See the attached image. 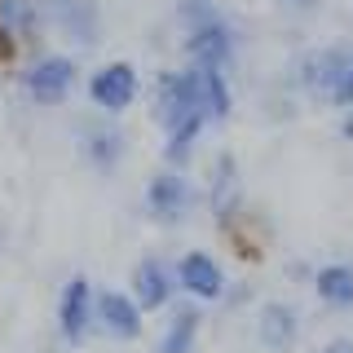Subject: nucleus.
I'll return each mask as SVG.
<instances>
[{
  "label": "nucleus",
  "instance_id": "10",
  "mask_svg": "<svg viewBox=\"0 0 353 353\" xmlns=\"http://www.w3.org/2000/svg\"><path fill=\"white\" fill-rule=\"evenodd\" d=\"M172 274H176V292H181L185 301H199V305H216L221 296H225V287H230L221 261L212 252H203V248L181 252V256L172 261Z\"/></svg>",
  "mask_w": 353,
  "mask_h": 353
},
{
  "label": "nucleus",
  "instance_id": "1",
  "mask_svg": "<svg viewBox=\"0 0 353 353\" xmlns=\"http://www.w3.org/2000/svg\"><path fill=\"white\" fill-rule=\"evenodd\" d=\"M150 115H154V124H159V132H163V141H159L163 163L190 168L203 132L212 128V115H208V106H203V84H199V71L190 62L168 66V71L154 75V84H150Z\"/></svg>",
  "mask_w": 353,
  "mask_h": 353
},
{
  "label": "nucleus",
  "instance_id": "17",
  "mask_svg": "<svg viewBox=\"0 0 353 353\" xmlns=\"http://www.w3.org/2000/svg\"><path fill=\"white\" fill-rule=\"evenodd\" d=\"M199 331H203V305L199 301H172L168 305V323H163L159 349L154 353H194Z\"/></svg>",
  "mask_w": 353,
  "mask_h": 353
},
{
  "label": "nucleus",
  "instance_id": "11",
  "mask_svg": "<svg viewBox=\"0 0 353 353\" xmlns=\"http://www.w3.org/2000/svg\"><path fill=\"white\" fill-rule=\"evenodd\" d=\"M97 327V292L84 274H71L58 292V336L66 345H84Z\"/></svg>",
  "mask_w": 353,
  "mask_h": 353
},
{
  "label": "nucleus",
  "instance_id": "20",
  "mask_svg": "<svg viewBox=\"0 0 353 353\" xmlns=\"http://www.w3.org/2000/svg\"><path fill=\"white\" fill-rule=\"evenodd\" d=\"M5 62H18V53H14V44L5 40V27H0V66Z\"/></svg>",
  "mask_w": 353,
  "mask_h": 353
},
{
  "label": "nucleus",
  "instance_id": "5",
  "mask_svg": "<svg viewBox=\"0 0 353 353\" xmlns=\"http://www.w3.org/2000/svg\"><path fill=\"white\" fill-rule=\"evenodd\" d=\"M199 199L203 194H199V185L190 181V172L163 163L159 172H150L146 190H141V208H146V216L154 221V225L176 230V225H185V221L194 216Z\"/></svg>",
  "mask_w": 353,
  "mask_h": 353
},
{
  "label": "nucleus",
  "instance_id": "18",
  "mask_svg": "<svg viewBox=\"0 0 353 353\" xmlns=\"http://www.w3.org/2000/svg\"><path fill=\"white\" fill-rule=\"evenodd\" d=\"M331 110H349L353 106V58H349V71L340 75V84H336V93H331Z\"/></svg>",
  "mask_w": 353,
  "mask_h": 353
},
{
  "label": "nucleus",
  "instance_id": "12",
  "mask_svg": "<svg viewBox=\"0 0 353 353\" xmlns=\"http://www.w3.org/2000/svg\"><path fill=\"white\" fill-rule=\"evenodd\" d=\"M128 292H132V301L146 309V314H163V309L181 296L176 292V274H172V265L163 256H141L137 265H132Z\"/></svg>",
  "mask_w": 353,
  "mask_h": 353
},
{
  "label": "nucleus",
  "instance_id": "7",
  "mask_svg": "<svg viewBox=\"0 0 353 353\" xmlns=\"http://www.w3.org/2000/svg\"><path fill=\"white\" fill-rule=\"evenodd\" d=\"M141 93H146L141 71H137V62H128V58H106L84 75V97H88V106L102 110V115H128V110L141 102Z\"/></svg>",
  "mask_w": 353,
  "mask_h": 353
},
{
  "label": "nucleus",
  "instance_id": "14",
  "mask_svg": "<svg viewBox=\"0 0 353 353\" xmlns=\"http://www.w3.org/2000/svg\"><path fill=\"white\" fill-rule=\"evenodd\" d=\"M97 331L132 345L146 336V309L132 301V292H97Z\"/></svg>",
  "mask_w": 353,
  "mask_h": 353
},
{
  "label": "nucleus",
  "instance_id": "9",
  "mask_svg": "<svg viewBox=\"0 0 353 353\" xmlns=\"http://www.w3.org/2000/svg\"><path fill=\"white\" fill-rule=\"evenodd\" d=\"M75 150H80V159L93 172L110 176L119 163H124V154H128V128L119 124V115L93 110V115L75 119Z\"/></svg>",
  "mask_w": 353,
  "mask_h": 353
},
{
  "label": "nucleus",
  "instance_id": "3",
  "mask_svg": "<svg viewBox=\"0 0 353 353\" xmlns=\"http://www.w3.org/2000/svg\"><path fill=\"white\" fill-rule=\"evenodd\" d=\"M181 31V53L194 66H216V71H234L239 66V22L221 5L203 9V14L176 22Z\"/></svg>",
  "mask_w": 353,
  "mask_h": 353
},
{
  "label": "nucleus",
  "instance_id": "4",
  "mask_svg": "<svg viewBox=\"0 0 353 353\" xmlns=\"http://www.w3.org/2000/svg\"><path fill=\"white\" fill-rule=\"evenodd\" d=\"M349 58H353V44H314V49H301L292 53L283 71V88L292 97H314V102H331L340 75L349 71Z\"/></svg>",
  "mask_w": 353,
  "mask_h": 353
},
{
  "label": "nucleus",
  "instance_id": "15",
  "mask_svg": "<svg viewBox=\"0 0 353 353\" xmlns=\"http://www.w3.org/2000/svg\"><path fill=\"white\" fill-rule=\"evenodd\" d=\"M256 340L270 353H292L301 340V309L292 301H265L256 309Z\"/></svg>",
  "mask_w": 353,
  "mask_h": 353
},
{
  "label": "nucleus",
  "instance_id": "13",
  "mask_svg": "<svg viewBox=\"0 0 353 353\" xmlns=\"http://www.w3.org/2000/svg\"><path fill=\"white\" fill-rule=\"evenodd\" d=\"M0 27H5V40L14 44L18 58L44 49V40H49V22H44L40 0H0Z\"/></svg>",
  "mask_w": 353,
  "mask_h": 353
},
{
  "label": "nucleus",
  "instance_id": "16",
  "mask_svg": "<svg viewBox=\"0 0 353 353\" xmlns=\"http://www.w3.org/2000/svg\"><path fill=\"white\" fill-rule=\"evenodd\" d=\"M318 305L331 314H353V261H327L309 274Z\"/></svg>",
  "mask_w": 353,
  "mask_h": 353
},
{
  "label": "nucleus",
  "instance_id": "21",
  "mask_svg": "<svg viewBox=\"0 0 353 353\" xmlns=\"http://www.w3.org/2000/svg\"><path fill=\"white\" fill-rule=\"evenodd\" d=\"M340 137L353 141V106H349V110H340Z\"/></svg>",
  "mask_w": 353,
  "mask_h": 353
},
{
  "label": "nucleus",
  "instance_id": "22",
  "mask_svg": "<svg viewBox=\"0 0 353 353\" xmlns=\"http://www.w3.org/2000/svg\"><path fill=\"white\" fill-rule=\"evenodd\" d=\"M323 353H353V340H349V336H340V340H331Z\"/></svg>",
  "mask_w": 353,
  "mask_h": 353
},
{
  "label": "nucleus",
  "instance_id": "19",
  "mask_svg": "<svg viewBox=\"0 0 353 353\" xmlns=\"http://www.w3.org/2000/svg\"><path fill=\"white\" fill-rule=\"evenodd\" d=\"M279 9H287L292 18H314L323 9V0H279Z\"/></svg>",
  "mask_w": 353,
  "mask_h": 353
},
{
  "label": "nucleus",
  "instance_id": "8",
  "mask_svg": "<svg viewBox=\"0 0 353 353\" xmlns=\"http://www.w3.org/2000/svg\"><path fill=\"white\" fill-rule=\"evenodd\" d=\"M203 208L212 212V221L225 230V234H234V225L243 221V208H248L243 168H239L234 150H216V159L208 163V176H203Z\"/></svg>",
  "mask_w": 353,
  "mask_h": 353
},
{
  "label": "nucleus",
  "instance_id": "6",
  "mask_svg": "<svg viewBox=\"0 0 353 353\" xmlns=\"http://www.w3.org/2000/svg\"><path fill=\"white\" fill-rule=\"evenodd\" d=\"M49 36H58L71 53H88L106 40V9L102 0H40Z\"/></svg>",
  "mask_w": 353,
  "mask_h": 353
},
{
  "label": "nucleus",
  "instance_id": "2",
  "mask_svg": "<svg viewBox=\"0 0 353 353\" xmlns=\"http://www.w3.org/2000/svg\"><path fill=\"white\" fill-rule=\"evenodd\" d=\"M18 88L31 106H66L80 88V58L71 49H36L18 66Z\"/></svg>",
  "mask_w": 353,
  "mask_h": 353
}]
</instances>
